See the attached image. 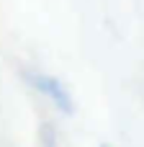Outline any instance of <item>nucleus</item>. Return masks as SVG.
Listing matches in <instances>:
<instances>
[{"label": "nucleus", "mask_w": 144, "mask_h": 147, "mask_svg": "<svg viewBox=\"0 0 144 147\" xmlns=\"http://www.w3.org/2000/svg\"><path fill=\"white\" fill-rule=\"evenodd\" d=\"M26 80L31 83V88H36L41 96H46L62 114H72V96L70 90L52 75H44V72H26Z\"/></svg>", "instance_id": "f257e3e1"}]
</instances>
